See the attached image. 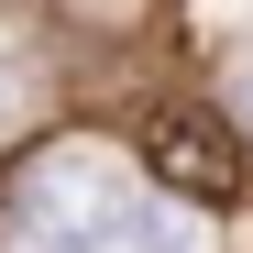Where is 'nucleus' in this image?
Returning <instances> with one entry per match:
<instances>
[{"mask_svg":"<svg viewBox=\"0 0 253 253\" xmlns=\"http://www.w3.org/2000/svg\"><path fill=\"white\" fill-rule=\"evenodd\" d=\"M121 253H187V242L165 231V220H132V242H121Z\"/></svg>","mask_w":253,"mask_h":253,"instance_id":"nucleus-3","label":"nucleus"},{"mask_svg":"<svg viewBox=\"0 0 253 253\" xmlns=\"http://www.w3.org/2000/svg\"><path fill=\"white\" fill-rule=\"evenodd\" d=\"M22 253H88V242H44V231H22Z\"/></svg>","mask_w":253,"mask_h":253,"instance_id":"nucleus-4","label":"nucleus"},{"mask_svg":"<svg viewBox=\"0 0 253 253\" xmlns=\"http://www.w3.org/2000/svg\"><path fill=\"white\" fill-rule=\"evenodd\" d=\"M132 165H143V187H165L176 209H231L253 187V154H242V132L209 99H154L132 121Z\"/></svg>","mask_w":253,"mask_h":253,"instance_id":"nucleus-1","label":"nucleus"},{"mask_svg":"<svg viewBox=\"0 0 253 253\" xmlns=\"http://www.w3.org/2000/svg\"><path fill=\"white\" fill-rule=\"evenodd\" d=\"M143 220V198L121 187V165L88 154V143H55L44 165L22 176V231H44V242H88V253H121Z\"/></svg>","mask_w":253,"mask_h":253,"instance_id":"nucleus-2","label":"nucleus"}]
</instances>
